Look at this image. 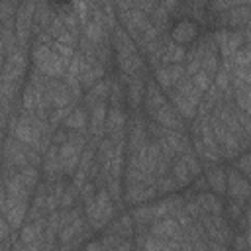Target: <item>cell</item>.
<instances>
[{
    "instance_id": "5b68a950",
    "label": "cell",
    "mask_w": 251,
    "mask_h": 251,
    "mask_svg": "<svg viewBox=\"0 0 251 251\" xmlns=\"http://www.w3.org/2000/svg\"><path fill=\"white\" fill-rule=\"evenodd\" d=\"M96 208H98V214L104 222H108L112 216H114V206H112V200H110V192L108 190H100L96 194Z\"/></svg>"
},
{
    "instance_id": "f1b7e54d",
    "label": "cell",
    "mask_w": 251,
    "mask_h": 251,
    "mask_svg": "<svg viewBox=\"0 0 251 251\" xmlns=\"http://www.w3.org/2000/svg\"><path fill=\"white\" fill-rule=\"evenodd\" d=\"M53 51L59 55V57H63V59H67V61H71L75 55H73V47L71 45H65V43H61V41H55L53 43Z\"/></svg>"
},
{
    "instance_id": "d590c367",
    "label": "cell",
    "mask_w": 251,
    "mask_h": 251,
    "mask_svg": "<svg viewBox=\"0 0 251 251\" xmlns=\"http://www.w3.org/2000/svg\"><path fill=\"white\" fill-rule=\"evenodd\" d=\"M84 184H86V171L76 169V173L73 175V186H75L76 190H80Z\"/></svg>"
},
{
    "instance_id": "8992f818",
    "label": "cell",
    "mask_w": 251,
    "mask_h": 251,
    "mask_svg": "<svg viewBox=\"0 0 251 251\" xmlns=\"http://www.w3.org/2000/svg\"><path fill=\"white\" fill-rule=\"evenodd\" d=\"M208 182L210 186L216 190V192H224L226 190V184H227V176H226V171L222 167H210L208 169Z\"/></svg>"
},
{
    "instance_id": "f35d334b",
    "label": "cell",
    "mask_w": 251,
    "mask_h": 251,
    "mask_svg": "<svg viewBox=\"0 0 251 251\" xmlns=\"http://www.w3.org/2000/svg\"><path fill=\"white\" fill-rule=\"evenodd\" d=\"M59 202H61V200H59L57 196L49 194V196H47V202H45V212H49V214H51V212H55V208H57V204H59Z\"/></svg>"
},
{
    "instance_id": "2e32d148",
    "label": "cell",
    "mask_w": 251,
    "mask_h": 251,
    "mask_svg": "<svg viewBox=\"0 0 251 251\" xmlns=\"http://www.w3.org/2000/svg\"><path fill=\"white\" fill-rule=\"evenodd\" d=\"M84 33H86V39H90L92 43H100L104 39V25L96 20H90L84 25Z\"/></svg>"
},
{
    "instance_id": "52a82bcc",
    "label": "cell",
    "mask_w": 251,
    "mask_h": 251,
    "mask_svg": "<svg viewBox=\"0 0 251 251\" xmlns=\"http://www.w3.org/2000/svg\"><path fill=\"white\" fill-rule=\"evenodd\" d=\"M182 59H186V51H184V47H180V45H173V43H167V45H165V49H163V57H161L163 63L180 65Z\"/></svg>"
},
{
    "instance_id": "4316f807",
    "label": "cell",
    "mask_w": 251,
    "mask_h": 251,
    "mask_svg": "<svg viewBox=\"0 0 251 251\" xmlns=\"http://www.w3.org/2000/svg\"><path fill=\"white\" fill-rule=\"evenodd\" d=\"M100 243H102L104 251H114L122 243V239H120V233H108V235H104V239Z\"/></svg>"
},
{
    "instance_id": "4dcf8cb0",
    "label": "cell",
    "mask_w": 251,
    "mask_h": 251,
    "mask_svg": "<svg viewBox=\"0 0 251 251\" xmlns=\"http://www.w3.org/2000/svg\"><path fill=\"white\" fill-rule=\"evenodd\" d=\"M176 186H178V184H176L175 176H161V178H157V188H159L161 192L173 190V188H176Z\"/></svg>"
},
{
    "instance_id": "9a60e30c",
    "label": "cell",
    "mask_w": 251,
    "mask_h": 251,
    "mask_svg": "<svg viewBox=\"0 0 251 251\" xmlns=\"http://www.w3.org/2000/svg\"><path fill=\"white\" fill-rule=\"evenodd\" d=\"M82 231V220L78 218V220H75L71 226H67V227H63V229H59V241L61 243H71L73 239H75V235L76 233H80Z\"/></svg>"
},
{
    "instance_id": "30bf717a",
    "label": "cell",
    "mask_w": 251,
    "mask_h": 251,
    "mask_svg": "<svg viewBox=\"0 0 251 251\" xmlns=\"http://www.w3.org/2000/svg\"><path fill=\"white\" fill-rule=\"evenodd\" d=\"M126 126V116L120 108H112L108 112V118H106V131L112 133V131H118V129H124Z\"/></svg>"
},
{
    "instance_id": "74e56055",
    "label": "cell",
    "mask_w": 251,
    "mask_h": 251,
    "mask_svg": "<svg viewBox=\"0 0 251 251\" xmlns=\"http://www.w3.org/2000/svg\"><path fill=\"white\" fill-rule=\"evenodd\" d=\"M184 210H186L190 216H194V218L202 216V210H200V206H198V202H196V200H194V202H188V204L184 206Z\"/></svg>"
},
{
    "instance_id": "ba28073f",
    "label": "cell",
    "mask_w": 251,
    "mask_h": 251,
    "mask_svg": "<svg viewBox=\"0 0 251 251\" xmlns=\"http://www.w3.org/2000/svg\"><path fill=\"white\" fill-rule=\"evenodd\" d=\"M173 104H175V108L178 110L180 116H184V118H194L196 116V106L190 100H186L182 94H178L176 90H173Z\"/></svg>"
},
{
    "instance_id": "7bdbcfd3",
    "label": "cell",
    "mask_w": 251,
    "mask_h": 251,
    "mask_svg": "<svg viewBox=\"0 0 251 251\" xmlns=\"http://www.w3.org/2000/svg\"><path fill=\"white\" fill-rule=\"evenodd\" d=\"M245 239H247V247H251V229L245 233Z\"/></svg>"
},
{
    "instance_id": "e0dca14e",
    "label": "cell",
    "mask_w": 251,
    "mask_h": 251,
    "mask_svg": "<svg viewBox=\"0 0 251 251\" xmlns=\"http://www.w3.org/2000/svg\"><path fill=\"white\" fill-rule=\"evenodd\" d=\"M24 216H25V202H22V204H16V206H12L6 214H4V218L8 220V224L12 226V227H18L20 224H22V220H24Z\"/></svg>"
},
{
    "instance_id": "7c38bea8",
    "label": "cell",
    "mask_w": 251,
    "mask_h": 251,
    "mask_svg": "<svg viewBox=\"0 0 251 251\" xmlns=\"http://www.w3.org/2000/svg\"><path fill=\"white\" fill-rule=\"evenodd\" d=\"M141 94H143V80L135 75L129 80V90H127V98H129V104L133 108H137L141 104Z\"/></svg>"
},
{
    "instance_id": "d6986e66",
    "label": "cell",
    "mask_w": 251,
    "mask_h": 251,
    "mask_svg": "<svg viewBox=\"0 0 251 251\" xmlns=\"http://www.w3.org/2000/svg\"><path fill=\"white\" fill-rule=\"evenodd\" d=\"M37 176H39V173H37V169H35L33 165L24 167L22 173H20V178L24 180V184H25L27 188H33V186L37 184Z\"/></svg>"
},
{
    "instance_id": "83f0119b",
    "label": "cell",
    "mask_w": 251,
    "mask_h": 251,
    "mask_svg": "<svg viewBox=\"0 0 251 251\" xmlns=\"http://www.w3.org/2000/svg\"><path fill=\"white\" fill-rule=\"evenodd\" d=\"M165 239H159V237H153V235H149L147 239H145V243H143V251H163L165 249Z\"/></svg>"
},
{
    "instance_id": "ab89813d",
    "label": "cell",
    "mask_w": 251,
    "mask_h": 251,
    "mask_svg": "<svg viewBox=\"0 0 251 251\" xmlns=\"http://www.w3.org/2000/svg\"><path fill=\"white\" fill-rule=\"evenodd\" d=\"M233 245H235V251H245L247 249V239L241 237V235H237L235 241H233Z\"/></svg>"
},
{
    "instance_id": "ac0fdd59",
    "label": "cell",
    "mask_w": 251,
    "mask_h": 251,
    "mask_svg": "<svg viewBox=\"0 0 251 251\" xmlns=\"http://www.w3.org/2000/svg\"><path fill=\"white\" fill-rule=\"evenodd\" d=\"M200 63H202V71H206L210 76L220 71V67H218V57H216V53H212V51H206V53L202 55Z\"/></svg>"
},
{
    "instance_id": "7402d4cb",
    "label": "cell",
    "mask_w": 251,
    "mask_h": 251,
    "mask_svg": "<svg viewBox=\"0 0 251 251\" xmlns=\"http://www.w3.org/2000/svg\"><path fill=\"white\" fill-rule=\"evenodd\" d=\"M24 110L35 112V86L29 82L24 88Z\"/></svg>"
},
{
    "instance_id": "603a6c76",
    "label": "cell",
    "mask_w": 251,
    "mask_h": 251,
    "mask_svg": "<svg viewBox=\"0 0 251 251\" xmlns=\"http://www.w3.org/2000/svg\"><path fill=\"white\" fill-rule=\"evenodd\" d=\"M133 218L137 220L139 226H145V224H149V222L155 220V212H153V208H137L133 212Z\"/></svg>"
},
{
    "instance_id": "836d02e7",
    "label": "cell",
    "mask_w": 251,
    "mask_h": 251,
    "mask_svg": "<svg viewBox=\"0 0 251 251\" xmlns=\"http://www.w3.org/2000/svg\"><path fill=\"white\" fill-rule=\"evenodd\" d=\"M237 167L241 173H245L247 178H251V153L249 155H243L239 161H237Z\"/></svg>"
},
{
    "instance_id": "5bb4252c",
    "label": "cell",
    "mask_w": 251,
    "mask_h": 251,
    "mask_svg": "<svg viewBox=\"0 0 251 251\" xmlns=\"http://www.w3.org/2000/svg\"><path fill=\"white\" fill-rule=\"evenodd\" d=\"M196 202H198L200 210H204V212H212L214 216H220L222 214V204L212 194H200L196 198Z\"/></svg>"
},
{
    "instance_id": "44dd1931",
    "label": "cell",
    "mask_w": 251,
    "mask_h": 251,
    "mask_svg": "<svg viewBox=\"0 0 251 251\" xmlns=\"http://www.w3.org/2000/svg\"><path fill=\"white\" fill-rule=\"evenodd\" d=\"M229 84H231V73L220 69V71L216 73V88H218L220 92H227V90H229Z\"/></svg>"
},
{
    "instance_id": "d6a6232c",
    "label": "cell",
    "mask_w": 251,
    "mask_h": 251,
    "mask_svg": "<svg viewBox=\"0 0 251 251\" xmlns=\"http://www.w3.org/2000/svg\"><path fill=\"white\" fill-rule=\"evenodd\" d=\"M90 167H92V149L86 147V149L82 151V155H80V165H78V169L90 171Z\"/></svg>"
},
{
    "instance_id": "8d00e7d4",
    "label": "cell",
    "mask_w": 251,
    "mask_h": 251,
    "mask_svg": "<svg viewBox=\"0 0 251 251\" xmlns=\"http://www.w3.org/2000/svg\"><path fill=\"white\" fill-rule=\"evenodd\" d=\"M80 196H82L84 204H86V202H90V200H94V186H92L90 182H86V184L80 188Z\"/></svg>"
},
{
    "instance_id": "60d3db41",
    "label": "cell",
    "mask_w": 251,
    "mask_h": 251,
    "mask_svg": "<svg viewBox=\"0 0 251 251\" xmlns=\"http://www.w3.org/2000/svg\"><path fill=\"white\" fill-rule=\"evenodd\" d=\"M114 251H131V243L129 241H122Z\"/></svg>"
},
{
    "instance_id": "484cf974",
    "label": "cell",
    "mask_w": 251,
    "mask_h": 251,
    "mask_svg": "<svg viewBox=\"0 0 251 251\" xmlns=\"http://www.w3.org/2000/svg\"><path fill=\"white\" fill-rule=\"evenodd\" d=\"M110 88H112V84L108 82V80H100V82H96L94 84V88L90 90L98 100H104L108 94H110Z\"/></svg>"
},
{
    "instance_id": "7a4b0ae2",
    "label": "cell",
    "mask_w": 251,
    "mask_h": 251,
    "mask_svg": "<svg viewBox=\"0 0 251 251\" xmlns=\"http://www.w3.org/2000/svg\"><path fill=\"white\" fill-rule=\"evenodd\" d=\"M155 122L165 129H173V131H180L182 129V122H180V118L176 114V108H173L171 104H165L163 108L157 110Z\"/></svg>"
},
{
    "instance_id": "3957f363",
    "label": "cell",
    "mask_w": 251,
    "mask_h": 251,
    "mask_svg": "<svg viewBox=\"0 0 251 251\" xmlns=\"http://www.w3.org/2000/svg\"><path fill=\"white\" fill-rule=\"evenodd\" d=\"M145 104H147V110H149V114L153 116V120H155V116H157V110H159V108H163V106L167 104L165 96H163V94H161V90L155 86V82H149V84H147Z\"/></svg>"
},
{
    "instance_id": "4fadbf2b",
    "label": "cell",
    "mask_w": 251,
    "mask_h": 251,
    "mask_svg": "<svg viewBox=\"0 0 251 251\" xmlns=\"http://www.w3.org/2000/svg\"><path fill=\"white\" fill-rule=\"evenodd\" d=\"M173 176H175V180H176L178 186H186V184L190 182L192 175H190V171H188V167H186V163H184L182 159H178V161L173 165Z\"/></svg>"
},
{
    "instance_id": "e575fe53",
    "label": "cell",
    "mask_w": 251,
    "mask_h": 251,
    "mask_svg": "<svg viewBox=\"0 0 251 251\" xmlns=\"http://www.w3.org/2000/svg\"><path fill=\"white\" fill-rule=\"evenodd\" d=\"M110 100L114 104V108H120V102H122V88L118 82H112V88H110Z\"/></svg>"
},
{
    "instance_id": "f546056e",
    "label": "cell",
    "mask_w": 251,
    "mask_h": 251,
    "mask_svg": "<svg viewBox=\"0 0 251 251\" xmlns=\"http://www.w3.org/2000/svg\"><path fill=\"white\" fill-rule=\"evenodd\" d=\"M80 190H76L73 184L65 190V194H63V198H61V206H63V210H69L71 206H73V200H75V196L78 194Z\"/></svg>"
},
{
    "instance_id": "277c9868",
    "label": "cell",
    "mask_w": 251,
    "mask_h": 251,
    "mask_svg": "<svg viewBox=\"0 0 251 251\" xmlns=\"http://www.w3.org/2000/svg\"><path fill=\"white\" fill-rule=\"evenodd\" d=\"M194 35H196V25L188 20H182L173 27V39L176 43H186V41L194 39Z\"/></svg>"
},
{
    "instance_id": "8fae6325",
    "label": "cell",
    "mask_w": 251,
    "mask_h": 251,
    "mask_svg": "<svg viewBox=\"0 0 251 251\" xmlns=\"http://www.w3.org/2000/svg\"><path fill=\"white\" fill-rule=\"evenodd\" d=\"M51 57H53V51L49 49V45H35L33 61H35V69L37 71H43L47 67V63L51 61Z\"/></svg>"
},
{
    "instance_id": "ffe728a7",
    "label": "cell",
    "mask_w": 251,
    "mask_h": 251,
    "mask_svg": "<svg viewBox=\"0 0 251 251\" xmlns=\"http://www.w3.org/2000/svg\"><path fill=\"white\" fill-rule=\"evenodd\" d=\"M192 82L194 86L200 90V92H206L210 86H212V80H210V75L206 71H198L194 76H192Z\"/></svg>"
},
{
    "instance_id": "cb8c5ba5",
    "label": "cell",
    "mask_w": 251,
    "mask_h": 251,
    "mask_svg": "<svg viewBox=\"0 0 251 251\" xmlns=\"http://www.w3.org/2000/svg\"><path fill=\"white\" fill-rule=\"evenodd\" d=\"M155 78H157V82H159L163 88H171V86H175V82H173V78H171L167 67L157 69V71H155Z\"/></svg>"
},
{
    "instance_id": "d4e9b609",
    "label": "cell",
    "mask_w": 251,
    "mask_h": 251,
    "mask_svg": "<svg viewBox=\"0 0 251 251\" xmlns=\"http://www.w3.org/2000/svg\"><path fill=\"white\" fill-rule=\"evenodd\" d=\"M184 163H186V167H188V171H190V175H194V176H198L200 175V163L196 161V157L190 153V151H186V153H182V157H180Z\"/></svg>"
},
{
    "instance_id": "1f68e13d",
    "label": "cell",
    "mask_w": 251,
    "mask_h": 251,
    "mask_svg": "<svg viewBox=\"0 0 251 251\" xmlns=\"http://www.w3.org/2000/svg\"><path fill=\"white\" fill-rule=\"evenodd\" d=\"M108 188H110V196L114 200H120L122 198V194H120V178L108 175Z\"/></svg>"
},
{
    "instance_id": "6da1fadb",
    "label": "cell",
    "mask_w": 251,
    "mask_h": 251,
    "mask_svg": "<svg viewBox=\"0 0 251 251\" xmlns=\"http://www.w3.org/2000/svg\"><path fill=\"white\" fill-rule=\"evenodd\" d=\"M226 188H227V194L231 198H239L241 200V198H249L251 196V184L245 178H241V175L235 173V169L227 171V184H226Z\"/></svg>"
},
{
    "instance_id": "9c48e42d",
    "label": "cell",
    "mask_w": 251,
    "mask_h": 251,
    "mask_svg": "<svg viewBox=\"0 0 251 251\" xmlns=\"http://www.w3.org/2000/svg\"><path fill=\"white\" fill-rule=\"evenodd\" d=\"M67 127L71 129H78V133H84V126H86V112L82 108H75L63 122Z\"/></svg>"
},
{
    "instance_id": "ee69618b",
    "label": "cell",
    "mask_w": 251,
    "mask_h": 251,
    "mask_svg": "<svg viewBox=\"0 0 251 251\" xmlns=\"http://www.w3.org/2000/svg\"><path fill=\"white\" fill-rule=\"evenodd\" d=\"M245 251H247V249H245Z\"/></svg>"
},
{
    "instance_id": "b9f144b4",
    "label": "cell",
    "mask_w": 251,
    "mask_h": 251,
    "mask_svg": "<svg viewBox=\"0 0 251 251\" xmlns=\"http://www.w3.org/2000/svg\"><path fill=\"white\" fill-rule=\"evenodd\" d=\"M229 214H231L233 218H239V206H237L235 202H233V204L229 206Z\"/></svg>"
}]
</instances>
